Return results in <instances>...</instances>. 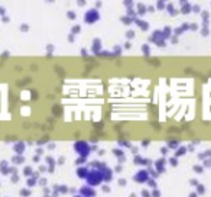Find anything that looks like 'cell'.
I'll return each instance as SVG.
<instances>
[{"mask_svg": "<svg viewBox=\"0 0 211 197\" xmlns=\"http://www.w3.org/2000/svg\"><path fill=\"white\" fill-rule=\"evenodd\" d=\"M85 183L91 187H100L103 183H104V178H103V173L100 170H94V168H90V173L85 178Z\"/></svg>", "mask_w": 211, "mask_h": 197, "instance_id": "cell-1", "label": "cell"}, {"mask_svg": "<svg viewBox=\"0 0 211 197\" xmlns=\"http://www.w3.org/2000/svg\"><path fill=\"white\" fill-rule=\"evenodd\" d=\"M74 151L80 155V157H85L88 158V155L91 154V145L85 141H78L74 143Z\"/></svg>", "mask_w": 211, "mask_h": 197, "instance_id": "cell-2", "label": "cell"}, {"mask_svg": "<svg viewBox=\"0 0 211 197\" xmlns=\"http://www.w3.org/2000/svg\"><path fill=\"white\" fill-rule=\"evenodd\" d=\"M149 171L148 168H140V170L136 171V174L133 175V181L138 183V184H146V181L149 180Z\"/></svg>", "mask_w": 211, "mask_h": 197, "instance_id": "cell-3", "label": "cell"}, {"mask_svg": "<svg viewBox=\"0 0 211 197\" xmlns=\"http://www.w3.org/2000/svg\"><path fill=\"white\" fill-rule=\"evenodd\" d=\"M78 194L80 196H83V197H95V188L94 187H91L88 186V184H84L83 187H80L78 188Z\"/></svg>", "mask_w": 211, "mask_h": 197, "instance_id": "cell-4", "label": "cell"}, {"mask_svg": "<svg viewBox=\"0 0 211 197\" xmlns=\"http://www.w3.org/2000/svg\"><path fill=\"white\" fill-rule=\"evenodd\" d=\"M98 12L94 10V9H91V10H88L85 15H84V20H85V23H94L95 20H98Z\"/></svg>", "mask_w": 211, "mask_h": 197, "instance_id": "cell-5", "label": "cell"}, {"mask_svg": "<svg viewBox=\"0 0 211 197\" xmlns=\"http://www.w3.org/2000/svg\"><path fill=\"white\" fill-rule=\"evenodd\" d=\"M166 161L168 159L166 158H159V159H156L155 162H153V168H155L159 174H163L165 173V167H166Z\"/></svg>", "mask_w": 211, "mask_h": 197, "instance_id": "cell-6", "label": "cell"}, {"mask_svg": "<svg viewBox=\"0 0 211 197\" xmlns=\"http://www.w3.org/2000/svg\"><path fill=\"white\" fill-rule=\"evenodd\" d=\"M88 173H90L88 165H78L77 171H75V174H77V177L80 178V180H85L87 175H88Z\"/></svg>", "mask_w": 211, "mask_h": 197, "instance_id": "cell-7", "label": "cell"}, {"mask_svg": "<svg viewBox=\"0 0 211 197\" xmlns=\"http://www.w3.org/2000/svg\"><path fill=\"white\" fill-rule=\"evenodd\" d=\"M101 173H103V178H104L106 184H109V183L113 180V177H114V171H113V168L107 167V165H106L104 168L101 170Z\"/></svg>", "mask_w": 211, "mask_h": 197, "instance_id": "cell-8", "label": "cell"}, {"mask_svg": "<svg viewBox=\"0 0 211 197\" xmlns=\"http://www.w3.org/2000/svg\"><path fill=\"white\" fill-rule=\"evenodd\" d=\"M106 167V164L104 162H101V161H93V162H90V165H88V168H94V170H103Z\"/></svg>", "mask_w": 211, "mask_h": 197, "instance_id": "cell-9", "label": "cell"}, {"mask_svg": "<svg viewBox=\"0 0 211 197\" xmlns=\"http://www.w3.org/2000/svg\"><path fill=\"white\" fill-rule=\"evenodd\" d=\"M148 171H149V175L150 177H152V178H155V180H158V178H159V173H158V171L155 170V168H153V165H150V167H148Z\"/></svg>", "mask_w": 211, "mask_h": 197, "instance_id": "cell-10", "label": "cell"}, {"mask_svg": "<svg viewBox=\"0 0 211 197\" xmlns=\"http://www.w3.org/2000/svg\"><path fill=\"white\" fill-rule=\"evenodd\" d=\"M185 154H187V147H178L177 149H175V157H177V158L182 157Z\"/></svg>", "mask_w": 211, "mask_h": 197, "instance_id": "cell-11", "label": "cell"}, {"mask_svg": "<svg viewBox=\"0 0 211 197\" xmlns=\"http://www.w3.org/2000/svg\"><path fill=\"white\" fill-rule=\"evenodd\" d=\"M195 193H197L198 196H204V194H206V186H204V184H197V186H195Z\"/></svg>", "mask_w": 211, "mask_h": 197, "instance_id": "cell-12", "label": "cell"}, {"mask_svg": "<svg viewBox=\"0 0 211 197\" xmlns=\"http://www.w3.org/2000/svg\"><path fill=\"white\" fill-rule=\"evenodd\" d=\"M146 184L150 187V188H156L158 187V183H156L155 178H152V177H149V180L146 181Z\"/></svg>", "mask_w": 211, "mask_h": 197, "instance_id": "cell-13", "label": "cell"}, {"mask_svg": "<svg viewBox=\"0 0 211 197\" xmlns=\"http://www.w3.org/2000/svg\"><path fill=\"white\" fill-rule=\"evenodd\" d=\"M192 170H194V173H197V174H202L206 168H204L202 165H194V167H192Z\"/></svg>", "mask_w": 211, "mask_h": 197, "instance_id": "cell-14", "label": "cell"}, {"mask_svg": "<svg viewBox=\"0 0 211 197\" xmlns=\"http://www.w3.org/2000/svg\"><path fill=\"white\" fill-rule=\"evenodd\" d=\"M113 155H116L117 158H120V157H124V152H123V149L114 148V149H113Z\"/></svg>", "mask_w": 211, "mask_h": 197, "instance_id": "cell-15", "label": "cell"}, {"mask_svg": "<svg viewBox=\"0 0 211 197\" xmlns=\"http://www.w3.org/2000/svg\"><path fill=\"white\" fill-rule=\"evenodd\" d=\"M162 193L159 191V188L156 187V188H152V191H150V197H161Z\"/></svg>", "mask_w": 211, "mask_h": 197, "instance_id": "cell-16", "label": "cell"}, {"mask_svg": "<svg viewBox=\"0 0 211 197\" xmlns=\"http://www.w3.org/2000/svg\"><path fill=\"white\" fill-rule=\"evenodd\" d=\"M75 162H77V165H87V158L85 157H78Z\"/></svg>", "mask_w": 211, "mask_h": 197, "instance_id": "cell-17", "label": "cell"}, {"mask_svg": "<svg viewBox=\"0 0 211 197\" xmlns=\"http://www.w3.org/2000/svg\"><path fill=\"white\" fill-rule=\"evenodd\" d=\"M168 162H169L171 167H177V165H178V158H177V157H172V158L168 159Z\"/></svg>", "mask_w": 211, "mask_h": 197, "instance_id": "cell-18", "label": "cell"}, {"mask_svg": "<svg viewBox=\"0 0 211 197\" xmlns=\"http://www.w3.org/2000/svg\"><path fill=\"white\" fill-rule=\"evenodd\" d=\"M179 147V142H175V141H171V142H168L166 148H172V149H177Z\"/></svg>", "mask_w": 211, "mask_h": 197, "instance_id": "cell-19", "label": "cell"}, {"mask_svg": "<svg viewBox=\"0 0 211 197\" xmlns=\"http://www.w3.org/2000/svg\"><path fill=\"white\" fill-rule=\"evenodd\" d=\"M100 187H101V190H103V193H110L111 191V188H110L109 184H104V183H103Z\"/></svg>", "mask_w": 211, "mask_h": 197, "instance_id": "cell-20", "label": "cell"}, {"mask_svg": "<svg viewBox=\"0 0 211 197\" xmlns=\"http://www.w3.org/2000/svg\"><path fill=\"white\" fill-rule=\"evenodd\" d=\"M140 197H150V191L146 190V188H143V190L140 191Z\"/></svg>", "mask_w": 211, "mask_h": 197, "instance_id": "cell-21", "label": "cell"}, {"mask_svg": "<svg viewBox=\"0 0 211 197\" xmlns=\"http://www.w3.org/2000/svg\"><path fill=\"white\" fill-rule=\"evenodd\" d=\"M117 184H119V186H122V187H126V186H127V180H124V178H119Z\"/></svg>", "mask_w": 211, "mask_h": 197, "instance_id": "cell-22", "label": "cell"}, {"mask_svg": "<svg viewBox=\"0 0 211 197\" xmlns=\"http://www.w3.org/2000/svg\"><path fill=\"white\" fill-rule=\"evenodd\" d=\"M202 162H204V165H202V167H204V168H210V167H211V159H210V158L204 159V161H202Z\"/></svg>", "mask_w": 211, "mask_h": 197, "instance_id": "cell-23", "label": "cell"}, {"mask_svg": "<svg viewBox=\"0 0 211 197\" xmlns=\"http://www.w3.org/2000/svg\"><path fill=\"white\" fill-rule=\"evenodd\" d=\"M113 171H114V173H122V171H123V167H122V164H117L116 167L113 168Z\"/></svg>", "mask_w": 211, "mask_h": 197, "instance_id": "cell-24", "label": "cell"}, {"mask_svg": "<svg viewBox=\"0 0 211 197\" xmlns=\"http://www.w3.org/2000/svg\"><path fill=\"white\" fill-rule=\"evenodd\" d=\"M59 193H62V194H67V193H68V187L61 186V187H59Z\"/></svg>", "mask_w": 211, "mask_h": 197, "instance_id": "cell-25", "label": "cell"}, {"mask_svg": "<svg viewBox=\"0 0 211 197\" xmlns=\"http://www.w3.org/2000/svg\"><path fill=\"white\" fill-rule=\"evenodd\" d=\"M197 184H200V183H198V180H195V178H192V180H189V186H197Z\"/></svg>", "mask_w": 211, "mask_h": 197, "instance_id": "cell-26", "label": "cell"}, {"mask_svg": "<svg viewBox=\"0 0 211 197\" xmlns=\"http://www.w3.org/2000/svg\"><path fill=\"white\" fill-rule=\"evenodd\" d=\"M188 197H198V194H197L195 191H192V193H189V196H188Z\"/></svg>", "mask_w": 211, "mask_h": 197, "instance_id": "cell-27", "label": "cell"}, {"mask_svg": "<svg viewBox=\"0 0 211 197\" xmlns=\"http://www.w3.org/2000/svg\"><path fill=\"white\" fill-rule=\"evenodd\" d=\"M161 152L163 154V155H165V154L168 152V148H162V149H161Z\"/></svg>", "mask_w": 211, "mask_h": 197, "instance_id": "cell-28", "label": "cell"}, {"mask_svg": "<svg viewBox=\"0 0 211 197\" xmlns=\"http://www.w3.org/2000/svg\"><path fill=\"white\" fill-rule=\"evenodd\" d=\"M149 145V141H145V142H142V147H148Z\"/></svg>", "mask_w": 211, "mask_h": 197, "instance_id": "cell-29", "label": "cell"}, {"mask_svg": "<svg viewBox=\"0 0 211 197\" xmlns=\"http://www.w3.org/2000/svg\"><path fill=\"white\" fill-rule=\"evenodd\" d=\"M129 197H138V196H136L134 193H132V194H130V196H129Z\"/></svg>", "mask_w": 211, "mask_h": 197, "instance_id": "cell-30", "label": "cell"}, {"mask_svg": "<svg viewBox=\"0 0 211 197\" xmlns=\"http://www.w3.org/2000/svg\"><path fill=\"white\" fill-rule=\"evenodd\" d=\"M74 197H83V196H80V194H75V196H74Z\"/></svg>", "mask_w": 211, "mask_h": 197, "instance_id": "cell-31", "label": "cell"}]
</instances>
